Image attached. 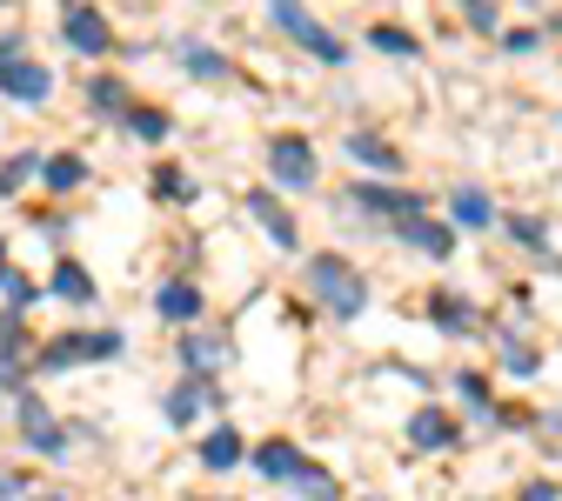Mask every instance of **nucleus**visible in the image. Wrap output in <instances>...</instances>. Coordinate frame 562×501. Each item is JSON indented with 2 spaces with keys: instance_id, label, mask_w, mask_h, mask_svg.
<instances>
[{
  "instance_id": "cd10ccee",
  "label": "nucleus",
  "mask_w": 562,
  "mask_h": 501,
  "mask_svg": "<svg viewBox=\"0 0 562 501\" xmlns=\"http://www.w3.org/2000/svg\"><path fill=\"white\" fill-rule=\"evenodd\" d=\"M369 47H382V54H415L422 41H415V34H402V27H375V34H369Z\"/></svg>"
},
{
  "instance_id": "9b49d317",
  "label": "nucleus",
  "mask_w": 562,
  "mask_h": 501,
  "mask_svg": "<svg viewBox=\"0 0 562 501\" xmlns=\"http://www.w3.org/2000/svg\"><path fill=\"white\" fill-rule=\"evenodd\" d=\"M255 475H268V481H302L308 462H302L295 442H261V448H255Z\"/></svg>"
},
{
  "instance_id": "f8f14e48",
  "label": "nucleus",
  "mask_w": 562,
  "mask_h": 501,
  "mask_svg": "<svg viewBox=\"0 0 562 501\" xmlns=\"http://www.w3.org/2000/svg\"><path fill=\"white\" fill-rule=\"evenodd\" d=\"M402 241L415 254H429V261H449V248H456V235L442 221H429V214H422V221H402Z\"/></svg>"
},
{
  "instance_id": "0eeeda50",
  "label": "nucleus",
  "mask_w": 562,
  "mask_h": 501,
  "mask_svg": "<svg viewBox=\"0 0 562 501\" xmlns=\"http://www.w3.org/2000/svg\"><path fill=\"white\" fill-rule=\"evenodd\" d=\"M0 94H14V101H47L54 94V75H47V67L41 60H27V54H14L8 67H0Z\"/></svg>"
},
{
  "instance_id": "c9c22d12",
  "label": "nucleus",
  "mask_w": 562,
  "mask_h": 501,
  "mask_svg": "<svg viewBox=\"0 0 562 501\" xmlns=\"http://www.w3.org/2000/svg\"><path fill=\"white\" fill-rule=\"evenodd\" d=\"M14 54H21V34H0V67H8Z\"/></svg>"
},
{
  "instance_id": "6e6552de",
  "label": "nucleus",
  "mask_w": 562,
  "mask_h": 501,
  "mask_svg": "<svg viewBox=\"0 0 562 501\" xmlns=\"http://www.w3.org/2000/svg\"><path fill=\"white\" fill-rule=\"evenodd\" d=\"M248 214L261 221V235H268V241H274L281 254H295V248H302V235H295V214L281 207L274 194H261V187H255V194H248Z\"/></svg>"
},
{
  "instance_id": "9d476101",
  "label": "nucleus",
  "mask_w": 562,
  "mask_h": 501,
  "mask_svg": "<svg viewBox=\"0 0 562 501\" xmlns=\"http://www.w3.org/2000/svg\"><path fill=\"white\" fill-rule=\"evenodd\" d=\"M207 408H215V388H207V375H188V382L168 395V421H175V428H194Z\"/></svg>"
},
{
  "instance_id": "f03ea898",
  "label": "nucleus",
  "mask_w": 562,
  "mask_h": 501,
  "mask_svg": "<svg viewBox=\"0 0 562 501\" xmlns=\"http://www.w3.org/2000/svg\"><path fill=\"white\" fill-rule=\"evenodd\" d=\"M121 354V334L101 328V334H54L41 354H34V368L41 375H60V368H81V362H114Z\"/></svg>"
},
{
  "instance_id": "6ab92c4d",
  "label": "nucleus",
  "mask_w": 562,
  "mask_h": 501,
  "mask_svg": "<svg viewBox=\"0 0 562 501\" xmlns=\"http://www.w3.org/2000/svg\"><path fill=\"white\" fill-rule=\"evenodd\" d=\"M241 462V435H235V428H207V442H201V468H235Z\"/></svg>"
},
{
  "instance_id": "aec40b11",
  "label": "nucleus",
  "mask_w": 562,
  "mask_h": 501,
  "mask_svg": "<svg viewBox=\"0 0 562 501\" xmlns=\"http://www.w3.org/2000/svg\"><path fill=\"white\" fill-rule=\"evenodd\" d=\"M429 321H436L442 334H475V315H469V301H456V295H436V301H429Z\"/></svg>"
},
{
  "instance_id": "c756f323",
  "label": "nucleus",
  "mask_w": 562,
  "mask_h": 501,
  "mask_svg": "<svg viewBox=\"0 0 562 501\" xmlns=\"http://www.w3.org/2000/svg\"><path fill=\"white\" fill-rule=\"evenodd\" d=\"M462 8H469V27H482V34L496 27V0H462Z\"/></svg>"
},
{
  "instance_id": "412c9836",
  "label": "nucleus",
  "mask_w": 562,
  "mask_h": 501,
  "mask_svg": "<svg viewBox=\"0 0 562 501\" xmlns=\"http://www.w3.org/2000/svg\"><path fill=\"white\" fill-rule=\"evenodd\" d=\"M222 354H228V341H188V348H181V362H188V375H215V368H222Z\"/></svg>"
},
{
  "instance_id": "4468645a",
  "label": "nucleus",
  "mask_w": 562,
  "mask_h": 501,
  "mask_svg": "<svg viewBox=\"0 0 562 501\" xmlns=\"http://www.w3.org/2000/svg\"><path fill=\"white\" fill-rule=\"evenodd\" d=\"M449 214H456V228H488V221H496V201H488L482 187H456Z\"/></svg>"
},
{
  "instance_id": "393cba45",
  "label": "nucleus",
  "mask_w": 562,
  "mask_h": 501,
  "mask_svg": "<svg viewBox=\"0 0 562 501\" xmlns=\"http://www.w3.org/2000/svg\"><path fill=\"white\" fill-rule=\"evenodd\" d=\"M127 127H134L140 140H168V114H161V107H127Z\"/></svg>"
},
{
  "instance_id": "2eb2a0df",
  "label": "nucleus",
  "mask_w": 562,
  "mask_h": 501,
  "mask_svg": "<svg viewBox=\"0 0 562 501\" xmlns=\"http://www.w3.org/2000/svg\"><path fill=\"white\" fill-rule=\"evenodd\" d=\"M47 288H54L60 301H75V308H88V301H94V281H88V267H81V261H60V267L47 274Z\"/></svg>"
},
{
  "instance_id": "dca6fc26",
  "label": "nucleus",
  "mask_w": 562,
  "mask_h": 501,
  "mask_svg": "<svg viewBox=\"0 0 562 501\" xmlns=\"http://www.w3.org/2000/svg\"><path fill=\"white\" fill-rule=\"evenodd\" d=\"M408 442H415V448H449V442H456V421H449L442 408H422V414L408 421Z\"/></svg>"
},
{
  "instance_id": "1a4fd4ad",
  "label": "nucleus",
  "mask_w": 562,
  "mask_h": 501,
  "mask_svg": "<svg viewBox=\"0 0 562 501\" xmlns=\"http://www.w3.org/2000/svg\"><path fill=\"white\" fill-rule=\"evenodd\" d=\"M27 348H21V308H0V388H21L27 382Z\"/></svg>"
},
{
  "instance_id": "7c9ffc66",
  "label": "nucleus",
  "mask_w": 562,
  "mask_h": 501,
  "mask_svg": "<svg viewBox=\"0 0 562 501\" xmlns=\"http://www.w3.org/2000/svg\"><path fill=\"white\" fill-rule=\"evenodd\" d=\"M34 168H41L34 155H21V161H8V174H0V194H8V187H21V181H27Z\"/></svg>"
},
{
  "instance_id": "39448f33",
  "label": "nucleus",
  "mask_w": 562,
  "mask_h": 501,
  "mask_svg": "<svg viewBox=\"0 0 562 501\" xmlns=\"http://www.w3.org/2000/svg\"><path fill=\"white\" fill-rule=\"evenodd\" d=\"M60 41L75 47V54H108L114 27L101 21V8H88V0H67V8H60Z\"/></svg>"
},
{
  "instance_id": "e433bc0d",
  "label": "nucleus",
  "mask_w": 562,
  "mask_h": 501,
  "mask_svg": "<svg viewBox=\"0 0 562 501\" xmlns=\"http://www.w3.org/2000/svg\"><path fill=\"white\" fill-rule=\"evenodd\" d=\"M0 261H8V241H0Z\"/></svg>"
},
{
  "instance_id": "bb28decb",
  "label": "nucleus",
  "mask_w": 562,
  "mask_h": 501,
  "mask_svg": "<svg viewBox=\"0 0 562 501\" xmlns=\"http://www.w3.org/2000/svg\"><path fill=\"white\" fill-rule=\"evenodd\" d=\"M0 295H8V308H27V301H34V281H27V274H14L8 261H0Z\"/></svg>"
},
{
  "instance_id": "4c0bfd02",
  "label": "nucleus",
  "mask_w": 562,
  "mask_h": 501,
  "mask_svg": "<svg viewBox=\"0 0 562 501\" xmlns=\"http://www.w3.org/2000/svg\"><path fill=\"white\" fill-rule=\"evenodd\" d=\"M222 501H228V494H222Z\"/></svg>"
},
{
  "instance_id": "a878e982",
  "label": "nucleus",
  "mask_w": 562,
  "mask_h": 501,
  "mask_svg": "<svg viewBox=\"0 0 562 501\" xmlns=\"http://www.w3.org/2000/svg\"><path fill=\"white\" fill-rule=\"evenodd\" d=\"M503 368H509V375H536L542 362H536V348H522L516 334H503Z\"/></svg>"
},
{
  "instance_id": "b1692460",
  "label": "nucleus",
  "mask_w": 562,
  "mask_h": 501,
  "mask_svg": "<svg viewBox=\"0 0 562 501\" xmlns=\"http://www.w3.org/2000/svg\"><path fill=\"white\" fill-rule=\"evenodd\" d=\"M181 60H188V75H201V81H228V60L207 54V47H181Z\"/></svg>"
},
{
  "instance_id": "72a5a7b5",
  "label": "nucleus",
  "mask_w": 562,
  "mask_h": 501,
  "mask_svg": "<svg viewBox=\"0 0 562 501\" xmlns=\"http://www.w3.org/2000/svg\"><path fill=\"white\" fill-rule=\"evenodd\" d=\"M516 501H562V488H555V481H529Z\"/></svg>"
},
{
  "instance_id": "f257e3e1",
  "label": "nucleus",
  "mask_w": 562,
  "mask_h": 501,
  "mask_svg": "<svg viewBox=\"0 0 562 501\" xmlns=\"http://www.w3.org/2000/svg\"><path fill=\"white\" fill-rule=\"evenodd\" d=\"M308 295L335 315V321H356L369 308V274L348 261V254H315L308 261Z\"/></svg>"
},
{
  "instance_id": "7ed1b4c3",
  "label": "nucleus",
  "mask_w": 562,
  "mask_h": 501,
  "mask_svg": "<svg viewBox=\"0 0 562 501\" xmlns=\"http://www.w3.org/2000/svg\"><path fill=\"white\" fill-rule=\"evenodd\" d=\"M268 21H274L281 34H295V47H308V54H315V60H328V67H341V60H348V47H341V41H335L308 8H302V0H268Z\"/></svg>"
},
{
  "instance_id": "4be33fe9",
  "label": "nucleus",
  "mask_w": 562,
  "mask_h": 501,
  "mask_svg": "<svg viewBox=\"0 0 562 501\" xmlns=\"http://www.w3.org/2000/svg\"><path fill=\"white\" fill-rule=\"evenodd\" d=\"M88 107H94V114H121V121H127V88H121V81H88Z\"/></svg>"
},
{
  "instance_id": "c85d7f7f",
  "label": "nucleus",
  "mask_w": 562,
  "mask_h": 501,
  "mask_svg": "<svg viewBox=\"0 0 562 501\" xmlns=\"http://www.w3.org/2000/svg\"><path fill=\"white\" fill-rule=\"evenodd\" d=\"M295 488H302V494H308V501H341V488H335V481H328V475H315V468H308V475H302V481H295Z\"/></svg>"
},
{
  "instance_id": "a211bd4d",
  "label": "nucleus",
  "mask_w": 562,
  "mask_h": 501,
  "mask_svg": "<svg viewBox=\"0 0 562 501\" xmlns=\"http://www.w3.org/2000/svg\"><path fill=\"white\" fill-rule=\"evenodd\" d=\"M348 155H356L362 168H375V174H402V155L389 148L382 134H356V140H348Z\"/></svg>"
},
{
  "instance_id": "473e14b6",
  "label": "nucleus",
  "mask_w": 562,
  "mask_h": 501,
  "mask_svg": "<svg viewBox=\"0 0 562 501\" xmlns=\"http://www.w3.org/2000/svg\"><path fill=\"white\" fill-rule=\"evenodd\" d=\"M509 228H516L522 248H542V221H529V214H522V221H509Z\"/></svg>"
},
{
  "instance_id": "f3484780",
  "label": "nucleus",
  "mask_w": 562,
  "mask_h": 501,
  "mask_svg": "<svg viewBox=\"0 0 562 501\" xmlns=\"http://www.w3.org/2000/svg\"><path fill=\"white\" fill-rule=\"evenodd\" d=\"M155 308H161L168 321H181V328H188V321L201 315V288H194V281H168V288L155 295Z\"/></svg>"
},
{
  "instance_id": "2f4dec72",
  "label": "nucleus",
  "mask_w": 562,
  "mask_h": 501,
  "mask_svg": "<svg viewBox=\"0 0 562 501\" xmlns=\"http://www.w3.org/2000/svg\"><path fill=\"white\" fill-rule=\"evenodd\" d=\"M155 187H161V194H175V201H188V174H175V168H161V174H155Z\"/></svg>"
},
{
  "instance_id": "ddd939ff",
  "label": "nucleus",
  "mask_w": 562,
  "mask_h": 501,
  "mask_svg": "<svg viewBox=\"0 0 562 501\" xmlns=\"http://www.w3.org/2000/svg\"><path fill=\"white\" fill-rule=\"evenodd\" d=\"M21 442H27L34 455H60V428L47 421L41 401H21Z\"/></svg>"
},
{
  "instance_id": "5701e85b",
  "label": "nucleus",
  "mask_w": 562,
  "mask_h": 501,
  "mask_svg": "<svg viewBox=\"0 0 562 501\" xmlns=\"http://www.w3.org/2000/svg\"><path fill=\"white\" fill-rule=\"evenodd\" d=\"M41 174H47V187H81V181H88V168H81L75 155H54V161H41Z\"/></svg>"
},
{
  "instance_id": "f704fd0d",
  "label": "nucleus",
  "mask_w": 562,
  "mask_h": 501,
  "mask_svg": "<svg viewBox=\"0 0 562 501\" xmlns=\"http://www.w3.org/2000/svg\"><path fill=\"white\" fill-rule=\"evenodd\" d=\"M462 395H469L475 408H488V382H482V375H462Z\"/></svg>"
},
{
  "instance_id": "20e7f679",
  "label": "nucleus",
  "mask_w": 562,
  "mask_h": 501,
  "mask_svg": "<svg viewBox=\"0 0 562 501\" xmlns=\"http://www.w3.org/2000/svg\"><path fill=\"white\" fill-rule=\"evenodd\" d=\"M268 168H274L281 187H315V174H322V161H315V148L302 134H274L268 140Z\"/></svg>"
},
{
  "instance_id": "423d86ee",
  "label": "nucleus",
  "mask_w": 562,
  "mask_h": 501,
  "mask_svg": "<svg viewBox=\"0 0 562 501\" xmlns=\"http://www.w3.org/2000/svg\"><path fill=\"white\" fill-rule=\"evenodd\" d=\"M348 201H356L362 214H375V221H422V194H402V187H375V181H362L356 194H348Z\"/></svg>"
}]
</instances>
